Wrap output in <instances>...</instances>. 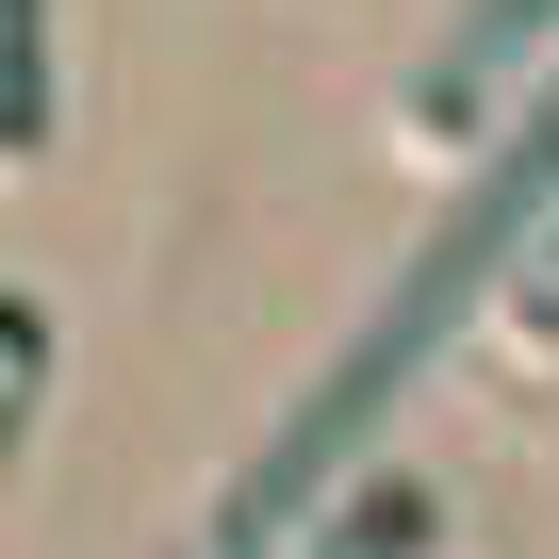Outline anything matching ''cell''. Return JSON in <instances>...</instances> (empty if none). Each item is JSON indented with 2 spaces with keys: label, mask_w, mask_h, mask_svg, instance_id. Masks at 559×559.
<instances>
[{
  "label": "cell",
  "mask_w": 559,
  "mask_h": 559,
  "mask_svg": "<svg viewBox=\"0 0 559 559\" xmlns=\"http://www.w3.org/2000/svg\"><path fill=\"white\" fill-rule=\"evenodd\" d=\"M543 214H559V99H543V116H526V132L477 165V198H461V214L412 247V280L379 297V330H362V346L313 379V412H297V428H280V444L230 477V510H214V543H198V559H280V526H313V493H330V477H362V444L395 428V395L444 362V330H461L493 280H510V247H526Z\"/></svg>",
  "instance_id": "cell-1"
},
{
  "label": "cell",
  "mask_w": 559,
  "mask_h": 559,
  "mask_svg": "<svg viewBox=\"0 0 559 559\" xmlns=\"http://www.w3.org/2000/svg\"><path fill=\"white\" fill-rule=\"evenodd\" d=\"M543 34H559V0H477L461 50H444V67H428V99H412V132H493V83H510Z\"/></svg>",
  "instance_id": "cell-2"
},
{
  "label": "cell",
  "mask_w": 559,
  "mask_h": 559,
  "mask_svg": "<svg viewBox=\"0 0 559 559\" xmlns=\"http://www.w3.org/2000/svg\"><path fill=\"white\" fill-rule=\"evenodd\" d=\"M50 132V0H0V165Z\"/></svg>",
  "instance_id": "cell-3"
},
{
  "label": "cell",
  "mask_w": 559,
  "mask_h": 559,
  "mask_svg": "<svg viewBox=\"0 0 559 559\" xmlns=\"http://www.w3.org/2000/svg\"><path fill=\"white\" fill-rule=\"evenodd\" d=\"M313 559H428V493H362V526H330Z\"/></svg>",
  "instance_id": "cell-4"
},
{
  "label": "cell",
  "mask_w": 559,
  "mask_h": 559,
  "mask_svg": "<svg viewBox=\"0 0 559 559\" xmlns=\"http://www.w3.org/2000/svg\"><path fill=\"white\" fill-rule=\"evenodd\" d=\"M17 428H34V313H0V461H17Z\"/></svg>",
  "instance_id": "cell-5"
},
{
  "label": "cell",
  "mask_w": 559,
  "mask_h": 559,
  "mask_svg": "<svg viewBox=\"0 0 559 559\" xmlns=\"http://www.w3.org/2000/svg\"><path fill=\"white\" fill-rule=\"evenodd\" d=\"M543 313H559V280H543Z\"/></svg>",
  "instance_id": "cell-6"
}]
</instances>
